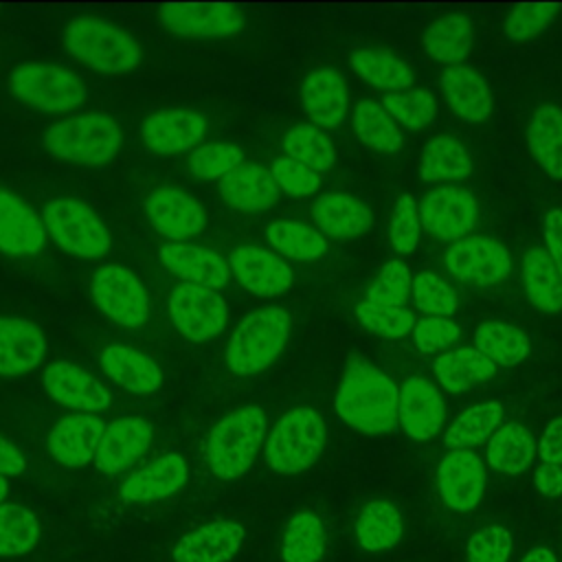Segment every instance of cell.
<instances>
[{"instance_id":"obj_56","label":"cell","mask_w":562,"mask_h":562,"mask_svg":"<svg viewBox=\"0 0 562 562\" xmlns=\"http://www.w3.org/2000/svg\"><path fill=\"white\" fill-rule=\"evenodd\" d=\"M459 325L446 316H426L413 327V340L424 353H435L450 347L459 338Z\"/></svg>"},{"instance_id":"obj_61","label":"cell","mask_w":562,"mask_h":562,"mask_svg":"<svg viewBox=\"0 0 562 562\" xmlns=\"http://www.w3.org/2000/svg\"><path fill=\"white\" fill-rule=\"evenodd\" d=\"M522 562H558V558H555V553H553L551 549H547V547H531V549L525 553Z\"/></svg>"},{"instance_id":"obj_15","label":"cell","mask_w":562,"mask_h":562,"mask_svg":"<svg viewBox=\"0 0 562 562\" xmlns=\"http://www.w3.org/2000/svg\"><path fill=\"white\" fill-rule=\"evenodd\" d=\"M231 274L257 296H279L290 290L292 268L274 252L261 246H235L228 255Z\"/></svg>"},{"instance_id":"obj_12","label":"cell","mask_w":562,"mask_h":562,"mask_svg":"<svg viewBox=\"0 0 562 562\" xmlns=\"http://www.w3.org/2000/svg\"><path fill=\"white\" fill-rule=\"evenodd\" d=\"M479 220L474 195L457 184H443L426 193L419 206L422 228L441 241H459L472 235Z\"/></svg>"},{"instance_id":"obj_39","label":"cell","mask_w":562,"mask_h":562,"mask_svg":"<svg viewBox=\"0 0 562 562\" xmlns=\"http://www.w3.org/2000/svg\"><path fill=\"white\" fill-rule=\"evenodd\" d=\"M402 538V516L389 501H371L356 520V540L360 549L380 553L397 544Z\"/></svg>"},{"instance_id":"obj_54","label":"cell","mask_w":562,"mask_h":562,"mask_svg":"<svg viewBox=\"0 0 562 562\" xmlns=\"http://www.w3.org/2000/svg\"><path fill=\"white\" fill-rule=\"evenodd\" d=\"M419 206L411 193H402L391 215V244L400 255L413 252L419 244Z\"/></svg>"},{"instance_id":"obj_8","label":"cell","mask_w":562,"mask_h":562,"mask_svg":"<svg viewBox=\"0 0 562 562\" xmlns=\"http://www.w3.org/2000/svg\"><path fill=\"white\" fill-rule=\"evenodd\" d=\"M42 222L53 241L70 255L97 259L110 250V231L99 215L79 200H50L42 211Z\"/></svg>"},{"instance_id":"obj_30","label":"cell","mask_w":562,"mask_h":562,"mask_svg":"<svg viewBox=\"0 0 562 562\" xmlns=\"http://www.w3.org/2000/svg\"><path fill=\"white\" fill-rule=\"evenodd\" d=\"M220 195L231 209L257 213L272 209L279 202L281 191L270 169L261 165H241L220 180Z\"/></svg>"},{"instance_id":"obj_31","label":"cell","mask_w":562,"mask_h":562,"mask_svg":"<svg viewBox=\"0 0 562 562\" xmlns=\"http://www.w3.org/2000/svg\"><path fill=\"white\" fill-rule=\"evenodd\" d=\"M99 364L110 380H114L119 386L136 395L154 393L162 382L158 364L147 353L130 345H108L99 353Z\"/></svg>"},{"instance_id":"obj_43","label":"cell","mask_w":562,"mask_h":562,"mask_svg":"<svg viewBox=\"0 0 562 562\" xmlns=\"http://www.w3.org/2000/svg\"><path fill=\"white\" fill-rule=\"evenodd\" d=\"M325 553V529L316 514H294L283 531L281 558L285 562H318Z\"/></svg>"},{"instance_id":"obj_37","label":"cell","mask_w":562,"mask_h":562,"mask_svg":"<svg viewBox=\"0 0 562 562\" xmlns=\"http://www.w3.org/2000/svg\"><path fill=\"white\" fill-rule=\"evenodd\" d=\"M536 457V443L531 432L518 424L507 422L494 430L487 443V463L501 474H520L525 472Z\"/></svg>"},{"instance_id":"obj_44","label":"cell","mask_w":562,"mask_h":562,"mask_svg":"<svg viewBox=\"0 0 562 562\" xmlns=\"http://www.w3.org/2000/svg\"><path fill=\"white\" fill-rule=\"evenodd\" d=\"M285 156L323 173L336 162V147L331 138L312 123H296L283 136Z\"/></svg>"},{"instance_id":"obj_6","label":"cell","mask_w":562,"mask_h":562,"mask_svg":"<svg viewBox=\"0 0 562 562\" xmlns=\"http://www.w3.org/2000/svg\"><path fill=\"white\" fill-rule=\"evenodd\" d=\"M325 439L323 417L314 408L296 406L272 426L263 446L266 463L279 474H299L318 461Z\"/></svg>"},{"instance_id":"obj_33","label":"cell","mask_w":562,"mask_h":562,"mask_svg":"<svg viewBox=\"0 0 562 562\" xmlns=\"http://www.w3.org/2000/svg\"><path fill=\"white\" fill-rule=\"evenodd\" d=\"M474 44V26L465 15H443L424 31V50L446 66H461Z\"/></svg>"},{"instance_id":"obj_53","label":"cell","mask_w":562,"mask_h":562,"mask_svg":"<svg viewBox=\"0 0 562 562\" xmlns=\"http://www.w3.org/2000/svg\"><path fill=\"white\" fill-rule=\"evenodd\" d=\"M270 173H272L279 191L285 195H292V198L312 195L321 187V173L290 156L277 158L270 167Z\"/></svg>"},{"instance_id":"obj_10","label":"cell","mask_w":562,"mask_h":562,"mask_svg":"<svg viewBox=\"0 0 562 562\" xmlns=\"http://www.w3.org/2000/svg\"><path fill=\"white\" fill-rule=\"evenodd\" d=\"M90 292L97 307L116 325L140 327L149 316V296L138 277L121 266H101L90 281Z\"/></svg>"},{"instance_id":"obj_20","label":"cell","mask_w":562,"mask_h":562,"mask_svg":"<svg viewBox=\"0 0 562 562\" xmlns=\"http://www.w3.org/2000/svg\"><path fill=\"white\" fill-rule=\"evenodd\" d=\"M446 417V406L439 389L424 378H408L400 389L397 424L415 441L432 439Z\"/></svg>"},{"instance_id":"obj_47","label":"cell","mask_w":562,"mask_h":562,"mask_svg":"<svg viewBox=\"0 0 562 562\" xmlns=\"http://www.w3.org/2000/svg\"><path fill=\"white\" fill-rule=\"evenodd\" d=\"M244 162V149L235 143H202L189 156V171L198 180H222Z\"/></svg>"},{"instance_id":"obj_2","label":"cell","mask_w":562,"mask_h":562,"mask_svg":"<svg viewBox=\"0 0 562 562\" xmlns=\"http://www.w3.org/2000/svg\"><path fill=\"white\" fill-rule=\"evenodd\" d=\"M64 46L77 61L103 75L130 72L143 57V48L130 31L97 15L72 18L64 29Z\"/></svg>"},{"instance_id":"obj_50","label":"cell","mask_w":562,"mask_h":562,"mask_svg":"<svg viewBox=\"0 0 562 562\" xmlns=\"http://www.w3.org/2000/svg\"><path fill=\"white\" fill-rule=\"evenodd\" d=\"M358 321L373 334L386 338H402L413 334L415 316L406 307H389V305H373V303H358L356 305Z\"/></svg>"},{"instance_id":"obj_41","label":"cell","mask_w":562,"mask_h":562,"mask_svg":"<svg viewBox=\"0 0 562 562\" xmlns=\"http://www.w3.org/2000/svg\"><path fill=\"white\" fill-rule=\"evenodd\" d=\"M474 349L494 364L514 367L529 356L531 345L522 329L498 321H485L474 331Z\"/></svg>"},{"instance_id":"obj_17","label":"cell","mask_w":562,"mask_h":562,"mask_svg":"<svg viewBox=\"0 0 562 562\" xmlns=\"http://www.w3.org/2000/svg\"><path fill=\"white\" fill-rule=\"evenodd\" d=\"M44 391L61 406L75 413H97L110 406L108 389L75 362L57 360L46 367L42 378Z\"/></svg>"},{"instance_id":"obj_40","label":"cell","mask_w":562,"mask_h":562,"mask_svg":"<svg viewBox=\"0 0 562 562\" xmlns=\"http://www.w3.org/2000/svg\"><path fill=\"white\" fill-rule=\"evenodd\" d=\"M351 125L356 136L371 149L382 154H395L402 149V132L382 101L364 99L353 108Z\"/></svg>"},{"instance_id":"obj_26","label":"cell","mask_w":562,"mask_h":562,"mask_svg":"<svg viewBox=\"0 0 562 562\" xmlns=\"http://www.w3.org/2000/svg\"><path fill=\"white\" fill-rule=\"evenodd\" d=\"M46 353L44 331L29 318L0 316V375L33 371Z\"/></svg>"},{"instance_id":"obj_32","label":"cell","mask_w":562,"mask_h":562,"mask_svg":"<svg viewBox=\"0 0 562 562\" xmlns=\"http://www.w3.org/2000/svg\"><path fill=\"white\" fill-rule=\"evenodd\" d=\"M527 145L536 162L555 180H562V110L538 105L527 123Z\"/></svg>"},{"instance_id":"obj_59","label":"cell","mask_w":562,"mask_h":562,"mask_svg":"<svg viewBox=\"0 0 562 562\" xmlns=\"http://www.w3.org/2000/svg\"><path fill=\"white\" fill-rule=\"evenodd\" d=\"M26 468L24 454L11 443L7 437L0 435V474L2 476H18Z\"/></svg>"},{"instance_id":"obj_4","label":"cell","mask_w":562,"mask_h":562,"mask_svg":"<svg viewBox=\"0 0 562 562\" xmlns=\"http://www.w3.org/2000/svg\"><path fill=\"white\" fill-rule=\"evenodd\" d=\"M266 439V413L257 404L224 415L209 432L206 461L211 472L222 481L239 479L255 463Z\"/></svg>"},{"instance_id":"obj_36","label":"cell","mask_w":562,"mask_h":562,"mask_svg":"<svg viewBox=\"0 0 562 562\" xmlns=\"http://www.w3.org/2000/svg\"><path fill=\"white\" fill-rule=\"evenodd\" d=\"M472 173L465 147L452 136L430 138L419 154V178L428 184L463 180Z\"/></svg>"},{"instance_id":"obj_34","label":"cell","mask_w":562,"mask_h":562,"mask_svg":"<svg viewBox=\"0 0 562 562\" xmlns=\"http://www.w3.org/2000/svg\"><path fill=\"white\" fill-rule=\"evenodd\" d=\"M432 371L437 382L443 389L452 393H463L474 384L490 380L496 371V364L487 360L479 349L461 347V349L441 353L432 362Z\"/></svg>"},{"instance_id":"obj_55","label":"cell","mask_w":562,"mask_h":562,"mask_svg":"<svg viewBox=\"0 0 562 562\" xmlns=\"http://www.w3.org/2000/svg\"><path fill=\"white\" fill-rule=\"evenodd\" d=\"M512 553V536L501 525L476 529L468 540V562H507Z\"/></svg>"},{"instance_id":"obj_57","label":"cell","mask_w":562,"mask_h":562,"mask_svg":"<svg viewBox=\"0 0 562 562\" xmlns=\"http://www.w3.org/2000/svg\"><path fill=\"white\" fill-rule=\"evenodd\" d=\"M544 250L562 274V209H549L542 220Z\"/></svg>"},{"instance_id":"obj_9","label":"cell","mask_w":562,"mask_h":562,"mask_svg":"<svg viewBox=\"0 0 562 562\" xmlns=\"http://www.w3.org/2000/svg\"><path fill=\"white\" fill-rule=\"evenodd\" d=\"M169 318L178 334L191 342H206L224 331L228 323V305L217 290L180 283L167 301Z\"/></svg>"},{"instance_id":"obj_29","label":"cell","mask_w":562,"mask_h":562,"mask_svg":"<svg viewBox=\"0 0 562 562\" xmlns=\"http://www.w3.org/2000/svg\"><path fill=\"white\" fill-rule=\"evenodd\" d=\"M441 90L450 110L465 123L490 119L494 97L487 81L470 66H452L441 75Z\"/></svg>"},{"instance_id":"obj_51","label":"cell","mask_w":562,"mask_h":562,"mask_svg":"<svg viewBox=\"0 0 562 562\" xmlns=\"http://www.w3.org/2000/svg\"><path fill=\"white\" fill-rule=\"evenodd\" d=\"M413 288L411 270L402 261H389L367 290V303L404 307Z\"/></svg>"},{"instance_id":"obj_14","label":"cell","mask_w":562,"mask_h":562,"mask_svg":"<svg viewBox=\"0 0 562 562\" xmlns=\"http://www.w3.org/2000/svg\"><path fill=\"white\" fill-rule=\"evenodd\" d=\"M143 211L151 228L171 241L189 239L206 226L204 206L191 193L176 187L151 191L143 202Z\"/></svg>"},{"instance_id":"obj_13","label":"cell","mask_w":562,"mask_h":562,"mask_svg":"<svg viewBox=\"0 0 562 562\" xmlns=\"http://www.w3.org/2000/svg\"><path fill=\"white\" fill-rule=\"evenodd\" d=\"M158 22L162 29L178 37L191 40H217L231 37L241 31L246 18L235 4L204 2V4H162L158 9Z\"/></svg>"},{"instance_id":"obj_45","label":"cell","mask_w":562,"mask_h":562,"mask_svg":"<svg viewBox=\"0 0 562 562\" xmlns=\"http://www.w3.org/2000/svg\"><path fill=\"white\" fill-rule=\"evenodd\" d=\"M503 419V406L498 402H481L463 411L443 435V443L450 450H468L494 435Z\"/></svg>"},{"instance_id":"obj_28","label":"cell","mask_w":562,"mask_h":562,"mask_svg":"<svg viewBox=\"0 0 562 562\" xmlns=\"http://www.w3.org/2000/svg\"><path fill=\"white\" fill-rule=\"evenodd\" d=\"M312 220L321 235L334 239H349L367 233L373 224L371 211L364 202L349 193L329 191L312 204Z\"/></svg>"},{"instance_id":"obj_22","label":"cell","mask_w":562,"mask_h":562,"mask_svg":"<svg viewBox=\"0 0 562 562\" xmlns=\"http://www.w3.org/2000/svg\"><path fill=\"white\" fill-rule=\"evenodd\" d=\"M345 77L334 68H316L301 83V108L316 127H338L347 116Z\"/></svg>"},{"instance_id":"obj_23","label":"cell","mask_w":562,"mask_h":562,"mask_svg":"<svg viewBox=\"0 0 562 562\" xmlns=\"http://www.w3.org/2000/svg\"><path fill=\"white\" fill-rule=\"evenodd\" d=\"M103 430L105 422L94 413L66 415L53 426L48 435V450L59 463L68 468H83L94 459Z\"/></svg>"},{"instance_id":"obj_18","label":"cell","mask_w":562,"mask_h":562,"mask_svg":"<svg viewBox=\"0 0 562 562\" xmlns=\"http://www.w3.org/2000/svg\"><path fill=\"white\" fill-rule=\"evenodd\" d=\"M206 136V121L202 114L182 108H169L149 114L140 125V138L147 149L156 154H182Z\"/></svg>"},{"instance_id":"obj_62","label":"cell","mask_w":562,"mask_h":562,"mask_svg":"<svg viewBox=\"0 0 562 562\" xmlns=\"http://www.w3.org/2000/svg\"><path fill=\"white\" fill-rule=\"evenodd\" d=\"M7 494H9V483H7V476H2V474H0V505H2V501L7 498Z\"/></svg>"},{"instance_id":"obj_1","label":"cell","mask_w":562,"mask_h":562,"mask_svg":"<svg viewBox=\"0 0 562 562\" xmlns=\"http://www.w3.org/2000/svg\"><path fill=\"white\" fill-rule=\"evenodd\" d=\"M400 389L364 358H351L338 384L334 408L338 417L364 432L386 435L397 426Z\"/></svg>"},{"instance_id":"obj_5","label":"cell","mask_w":562,"mask_h":562,"mask_svg":"<svg viewBox=\"0 0 562 562\" xmlns=\"http://www.w3.org/2000/svg\"><path fill=\"white\" fill-rule=\"evenodd\" d=\"M290 338V316L279 305H266L246 314L226 345V364L237 375H255L268 369Z\"/></svg>"},{"instance_id":"obj_3","label":"cell","mask_w":562,"mask_h":562,"mask_svg":"<svg viewBox=\"0 0 562 562\" xmlns=\"http://www.w3.org/2000/svg\"><path fill=\"white\" fill-rule=\"evenodd\" d=\"M42 145L59 160L99 167L121 151L123 130L116 119L103 112H83L53 123L44 132Z\"/></svg>"},{"instance_id":"obj_58","label":"cell","mask_w":562,"mask_h":562,"mask_svg":"<svg viewBox=\"0 0 562 562\" xmlns=\"http://www.w3.org/2000/svg\"><path fill=\"white\" fill-rule=\"evenodd\" d=\"M542 463L562 465V417H555L542 432L540 443L536 446Z\"/></svg>"},{"instance_id":"obj_11","label":"cell","mask_w":562,"mask_h":562,"mask_svg":"<svg viewBox=\"0 0 562 562\" xmlns=\"http://www.w3.org/2000/svg\"><path fill=\"white\" fill-rule=\"evenodd\" d=\"M443 263L448 272L468 285H496L509 277L512 257L507 248L487 235H468L454 241Z\"/></svg>"},{"instance_id":"obj_25","label":"cell","mask_w":562,"mask_h":562,"mask_svg":"<svg viewBox=\"0 0 562 562\" xmlns=\"http://www.w3.org/2000/svg\"><path fill=\"white\" fill-rule=\"evenodd\" d=\"M189 476L187 461L176 454H162L151 459L140 470L132 472L121 485V498L125 503H151L176 494Z\"/></svg>"},{"instance_id":"obj_52","label":"cell","mask_w":562,"mask_h":562,"mask_svg":"<svg viewBox=\"0 0 562 562\" xmlns=\"http://www.w3.org/2000/svg\"><path fill=\"white\" fill-rule=\"evenodd\" d=\"M555 4H518L514 7L503 24V33L507 40L522 42L542 33L555 18Z\"/></svg>"},{"instance_id":"obj_49","label":"cell","mask_w":562,"mask_h":562,"mask_svg":"<svg viewBox=\"0 0 562 562\" xmlns=\"http://www.w3.org/2000/svg\"><path fill=\"white\" fill-rule=\"evenodd\" d=\"M411 292L415 307L428 316L450 318L459 307L454 290L432 272H419L417 277H413Z\"/></svg>"},{"instance_id":"obj_60","label":"cell","mask_w":562,"mask_h":562,"mask_svg":"<svg viewBox=\"0 0 562 562\" xmlns=\"http://www.w3.org/2000/svg\"><path fill=\"white\" fill-rule=\"evenodd\" d=\"M536 487L544 494V496H558L562 494V465H553V463H542L536 470Z\"/></svg>"},{"instance_id":"obj_38","label":"cell","mask_w":562,"mask_h":562,"mask_svg":"<svg viewBox=\"0 0 562 562\" xmlns=\"http://www.w3.org/2000/svg\"><path fill=\"white\" fill-rule=\"evenodd\" d=\"M349 64L360 79L386 92H402L413 86V70L389 50L358 48L351 53Z\"/></svg>"},{"instance_id":"obj_42","label":"cell","mask_w":562,"mask_h":562,"mask_svg":"<svg viewBox=\"0 0 562 562\" xmlns=\"http://www.w3.org/2000/svg\"><path fill=\"white\" fill-rule=\"evenodd\" d=\"M266 239L272 246V250L294 261H314L323 257L327 250V241L316 228L294 220L272 222L266 228Z\"/></svg>"},{"instance_id":"obj_46","label":"cell","mask_w":562,"mask_h":562,"mask_svg":"<svg viewBox=\"0 0 562 562\" xmlns=\"http://www.w3.org/2000/svg\"><path fill=\"white\" fill-rule=\"evenodd\" d=\"M40 525L33 512L18 503L0 505V555H22L37 542Z\"/></svg>"},{"instance_id":"obj_21","label":"cell","mask_w":562,"mask_h":562,"mask_svg":"<svg viewBox=\"0 0 562 562\" xmlns=\"http://www.w3.org/2000/svg\"><path fill=\"white\" fill-rule=\"evenodd\" d=\"M160 263L184 283L220 290L231 279V268L224 257L211 248L184 241H169L158 250Z\"/></svg>"},{"instance_id":"obj_48","label":"cell","mask_w":562,"mask_h":562,"mask_svg":"<svg viewBox=\"0 0 562 562\" xmlns=\"http://www.w3.org/2000/svg\"><path fill=\"white\" fill-rule=\"evenodd\" d=\"M382 105L408 130H422L435 119V97L424 88H411L402 92H386Z\"/></svg>"},{"instance_id":"obj_24","label":"cell","mask_w":562,"mask_h":562,"mask_svg":"<svg viewBox=\"0 0 562 562\" xmlns=\"http://www.w3.org/2000/svg\"><path fill=\"white\" fill-rule=\"evenodd\" d=\"M46 228L37 211L11 191H0V252L33 257L42 250Z\"/></svg>"},{"instance_id":"obj_35","label":"cell","mask_w":562,"mask_h":562,"mask_svg":"<svg viewBox=\"0 0 562 562\" xmlns=\"http://www.w3.org/2000/svg\"><path fill=\"white\" fill-rule=\"evenodd\" d=\"M522 288L538 310L551 314L562 310V274L540 246L529 248L522 259Z\"/></svg>"},{"instance_id":"obj_19","label":"cell","mask_w":562,"mask_h":562,"mask_svg":"<svg viewBox=\"0 0 562 562\" xmlns=\"http://www.w3.org/2000/svg\"><path fill=\"white\" fill-rule=\"evenodd\" d=\"M154 430L143 417H119L105 424L101 443L97 448V468L105 474L130 470L151 446Z\"/></svg>"},{"instance_id":"obj_16","label":"cell","mask_w":562,"mask_h":562,"mask_svg":"<svg viewBox=\"0 0 562 562\" xmlns=\"http://www.w3.org/2000/svg\"><path fill=\"white\" fill-rule=\"evenodd\" d=\"M441 501L459 514L472 512L485 490V465L472 450H450L437 468Z\"/></svg>"},{"instance_id":"obj_7","label":"cell","mask_w":562,"mask_h":562,"mask_svg":"<svg viewBox=\"0 0 562 562\" xmlns=\"http://www.w3.org/2000/svg\"><path fill=\"white\" fill-rule=\"evenodd\" d=\"M9 88L22 103L46 114L70 112L88 97L86 83L77 72L46 61H24L15 66L9 77Z\"/></svg>"},{"instance_id":"obj_27","label":"cell","mask_w":562,"mask_h":562,"mask_svg":"<svg viewBox=\"0 0 562 562\" xmlns=\"http://www.w3.org/2000/svg\"><path fill=\"white\" fill-rule=\"evenodd\" d=\"M244 542V527L233 520H215L187 533L173 549L176 562H228Z\"/></svg>"}]
</instances>
